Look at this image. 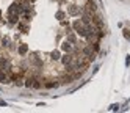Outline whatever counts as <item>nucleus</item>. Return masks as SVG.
Instances as JSON below:
<instances>
[{
    "label": "nucleus",
    "mask_w": 130,
    "mask_h": 113,
    "mask_svg": "<svg viewBox=\"0 0 130 113\" xmlns=\"http://www.w3.org/2000/svg\"><path fill=\"white\" fill-rule=\"evenodd\" d=\"M85 9H88V11L92 14V13H96V9H97V6H96V2L94 0H88L86 2V6H85Z\"/></svg>",
    "instance_id": "nucleus-1"
},
{
    "label": "nucleus",
    "mask_w": 130,
    "mask_h": 113,
    "mask_svg": "<svg viewBox=\"0 0 130 113\" xmlns=\"http://www.w3.org/2000/svg\"><path fill=\"white\" fill-rule=\"evenodd\" d=\"M61 61H63V64H71L74 61V56L72 55H64L63 58H61Z\"/></svg>",
    "instance_id": "nucleus-2"
},
{
    "label": "nucleus",
    "mask_w": 130,
    "mask_h": 113,
    "mask_svg": "<svg viewBox=\"0 0 130 113\" xmlns=\"http://www.w3.org/2000/svg\"><path fill=\"white\" fill-rule=\"evenodd\" d=\"M80 11H78V8H77V5H71L69 6V14L71 16H77Z\"/></svg>",
    "instance_id": "nucleus-3"
},
{
    "label": "nucleus",
    "mask_w": 130,
    "mask_h": 113,
    "mask_svg": "<svg viewBox=\"0 0 130 113\" xmlns=\"http://www.w3.org/2000/svg\"><path fill=\"white\" fill-rule=\"evenodd\" d=\"M82 53H83V56H89V55H92V49H91V46H89V47H85V49L82 50Z\"/></svg>",
    "instance_id": "nucleus-4"
},
{
    "label": "nucleus",
    "mask_w": 130,
    "mask_h": 113,
    "mask_svg": "<svg viewBox=\"0 0 130 113\" xmlns=\"http://www.w3.org/2000/svg\"><path fill=\"white\" fill-rule=\"evenodd\" d=\"M72 27L75 28V32H78V30H80V28H82L83 25H82V22L78 21V19H75V21H74V24H72Z\"/></svg>",
    "instance_id": "nucleus-5"
},
{
    "label": "nucleus",
    "mask_w": 130,
    "mask_h": 113,
    "mask_svg": "<svg viewBox=\"0 0 130 113\" xmlns=\"http://www.w3.org/2000/svg\"><path fill=\"white\" fill-rule=\"evenodd\" d=\"M0 82H2V83H8V77H6V74L2 69H0Z\"/></svg>",
    "instance_id": "nucleus-6"
},
{
    "label": "nucleus",
    "mask_w": 130,
    "mask_h": 113,
    "mask_svg": "<svg viewBox=\"0 0 130 113\" xmlns=\"http://www.w3.org/2000/svg\"><path fill=\"white\" fill-rule=\"evenodd\" d=\"M11 41H10V38H2V46L3 47H10Z\"/></svg>",
    "instance_id": "nucleus-7"
},
{
    "label": "nucleus",
    "mask_w": 130,
    "mask_h": 113,
    "mask_svg": "<svg viewBox=\"0 0 130 113\" xmlns=\"http://www.w3.org/2000/svg\"><path fill=\"white\" fill-rule=\"evenodd\" d=\"M17 50H19V53H22V55H24L27 50H28V47H27V44H22V46H21V47H19Z\"/></svg>",
    "instance_id": "nucleus-8"
},
{
    "label": "nucleus",
    "mask_w": 130,
    "mask_h": 113,
    "mask_svg": "<svg viewBox=\"0 0 130 113\" xmlns=\"http://www.w3.org/2000/svg\"><path fill=\"white\" fill-rule=\"evenodd\" d=\"M35 79H36V77H28V79L25 80V82H27L25 85H27V87H33V82H35Z\"/></svg>",
    "instance_id": "nucleus-9"
},
{
    "label": "nucleus",
    "mask_w": 130,
    "mask_h": 113,
    "mask_svg": "<svg viewBox=\"0 0 130 113\" xmlns=\"http://www.w3.org/2000/svg\"><path fill=\"white\" fill-rule=\"evenodd\" d=\"M61 56H60V52L57 50V52H52V60H60Z\"/></svg>",
    "instance_id": "nucleus-10"
},
{
    "label": "nucleus",
    "mask_w": 130,
    "mask_h": 113,
    "mask_svg": "<svg viewBox=\"0 0 130 113\" xmlns=\"http://www.w3.org/2000/svg\"><path fill=\"white\" fill-rule=\"evenodd\" d=\"M17 19H19V16H10V24H16Z\"/></svg>",
    "instance_id": "nucleus-11"
},
{
    "label": "nucleus",
    "mask_w": 130,
    "mask_h": 113,
    "mask_svg": "<svg viewBox=\"0 0 130 113\" xmlns=\"http://www.w3.org/2000/svg\"><path fill=\"white\" fill-rule=\"evenodd\" d=\"M63 49H64V50H71V46H68V43H64V44H63Z\"/></svg>",
    "instance_id": "nucleus-12"
},
{
    "label": "nucleus",
    "mask_w": 130,
    "mask_h": 113,
    "mask_svg": "<svg viewBox=\"0 0 130 113\" xmlns=\"http://www.w3.org/2000/svg\"><path fill=\"white\" fill-rule=\"evenodd\" d=\"M124 36L127 38V39H130V32L128 30H124Z\"/></svg>",
    "instance_id": "nucleus-13"
},
{
    "label": "nucleus",
    "mask_w": 130,
    "mask_h": 113,
    "mask_svg": "<svg viewBox=\"0 0 130 113\" xmlns=\"http://www.w3.org/2000/svg\"><path fill=\"white\" fill-rule=\"evenodd\" d=\"M58 17L63 19V17H64V13H63V11H58Z\"/></svg>",
    "instance_id": "nucleus-14"
}]
</instances>
